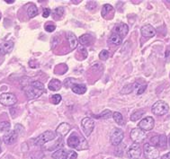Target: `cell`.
<instances>
[{
    "mask_svg": "<svg viewBox=\"0 0 170 159\" xmlns=\"http://www.w3.org/2000/svg\"><path fill=\"white\" fill-rule=\"evenodd\" d=\"M23 92L29 99H35L44 92V85L40 81H32L23 86Z\"/></svg>",
    "mask_w": 170,
    "mask_h": 159,
    "instance_id": "1",
    "label": "cell"
},
{
    "mask_svg": "<svg viewBox=\"0 0 170 159\" xmlns=\"http://www.w3.org/2000/svg\"><path fill=\"white\" fill-rule=\"evenodd\" d=\"M68 145L71 149L85 150L88 149V143L85 138L78 132H73L68 139Z\"/></svg>",
    "mask_w": 170,
    "mask_h": 159,
    "instance_id": "2",
    "label": "cell"
},
{
    "mask_svg": "<svg viewBox=\"0 0 170 159\" xmlns=\"http://www.w3.org/2000/svg\"><path fill=\"white\" fill-rule=\"evenodd\" d=\"M151 111H152V112L155 115L162 116V115H165V114H167L168 112L169 106H168V104L166 102L159 100V101L156 102L153 104V106L151 108Z\"/></svg>",
    "mask_w": 170,
    "mask_h": 159,
    "instance_id": "3",
    "label": "cell"
},
{
    "mask_svg": "<svg viewBox=\"0 0 170 159\" xmlns=\"http://www.w3.org/2000/svg\"><path fill=\"white\" fill-rule=\"evenodd\" d=\"M55 139V133L52 132L51 130H47L45 132H43L42 134H40V136H38L36 139H34V145L35 146H42L44 144H46L47 142H49L50 140Z\"/></svg>",
    "mask_w": 170,
    "mask_h": 159,
    "instance_id": "4",
    "label": "cell"
},
{
    "mask_svg": "<svg viewBox=\"0 0 170 159\" xmlns=\"http://www.w3.org/2000/svg\"><path fill=\"white\" fill-rule=\"evenodd\" d=\"M123 138H124V133L121 129L115 128V129H113L112 130L110 135V140L112 145H113L114 147L119 146L121 143Z\"/></svg>",
    "mask_w": 170,
    "mask_h": 159,
    "instance_id": "5",
    "label": "cell"
},
{
    "mask_svg": "<svg viewBox=\"0 0 170 159\" xmlns=\"http://www.w3.org/2000/svg\"><path fill=\"white\" fill-rule=\"evenodd\" d=\"M17 99L14 94L11 93H4L0 94V103L4 106H13L16 103Z\"/></svg>",
    "mask_w": 170,
    "mask_h": 159,
    "instance_id": "6",
    "label": "cell"
},
{
    "mask_svg": "<svg viewBox=\"0 0 170 159\" xmlns=\"http://www.w3.org/2000/svg\"><path fill=\"white\" fill-rule=\"evenodd\" d=\"M143 151L144 156L147 159H157L159 157V151L158 150V149L148 143L144 145Z\"/></svg>",
    "mask_w": 170,
    "mask_h": 159,
    "instance_id": "7",
    "label": "cell"
},
{
    "mask_svg": "<svg viewBox=\"0 0 170 159\" xmlns=\"http://www.w3.org/2000/svg\"><path fill=\"white\" fill-rule=\"evenodd\" d=\"M81 126H82V129H83L85 135L87 137H88V136H90L91 133L93 132V130L95 129V121L91 118H85L81 121Z\"/></svg>",
    "mask_w": 170,
    "mask_h": 159,
    "instance_id": "8",
    "label": "cell"
},
{
    "mask_svg": "<svg viewBox=\"0 0 170 159\" xmlns=\"http://www.w3.org/2000/svg\"><path fill=\"white\" fill-rule=\"evenodd\" d=\"M130 136L134 143H140L146 138V132L140 128H135L131 129Z\"/></svg>",
    "mask_w": 170,
    "mask_h": 159,
    "instance_id": "9",
    "label": "cell"
},
{
    "mask_svg": "<svg viewBox=\"0 0 170 159\" xmlns=\"http://www.w3.org/2000/svg\"><path fill=\"white\" fill-rule=\"evenodd\" d=\"M154 125H155L154 119L152 117H150V116L141 119L140 121V123H139L140 129L144 130V131H150V130H151L154 128Z\"/></svg>",
    "mask_w": 170,
    "mask_h": 159,
    "instance_id": "10",
    "label": "cell"
},
{
    "mask_svg": "<svg viewBox=\"0 0 170 159\" xmlns=\"http://www.w3.org/2000/svg\"><path fill=\"white\" fill-rule=\"evenodd\" d=\"M128 157L130 158L137 159L141 156V149H140V145L138 143H133L128 149Z\"/></svg>",
    "mask_w": 170,
    "mask_h": 159,
    "instance_id": "11",
    "label": "cell"
},
{
    "mask_svg": "<svg viewBox=\"0 0 170 159\" xmlns=\"http://www.w3.org/2000/svg\"><path fill=\"white\" fill-rule=\"evenodd\" d=\"M17 138H18V134L15 130H9L7 133L4 135L3 141L7 145H12L16 142Z\"/></svg>",
    "mask_w": 170,
    "mask_h": 159,
    "instance_id": "12",
    "label": "cell"
},
{
    "mask_svg": "<svg viewBox=\"0 0 170 159\" xmlns=\"http://www.w3.org/2000/svg\"><path fill=\"white\" fill-rule=\"evenodd\" d=\"M140 31H141V35L143 37H147V38H151V37H154L156 35V29L150 24H146V25L142 26L140 29Z\"/></svg>",
    "mask_w": 170,
    "mask_h": 159,
    "instance_id": "13",
    "label": "cell"
},
{
    "mask_svg": "<svg viewBox=\"0 0 170 159\" xmlns=\"http://www.w3.org/2000/svg\"><path fill=\"white\" fill-rule=\"evenodd\" d=\"M128 31H129V27H128V25L125 24V23L117 24V25L114 27L113 31V32L117 33L118 35H120L121 38H124V37L127 35Z\"/></svg>",
    "mask_w": 170,
    "mask_h": 159,
    "instance_id": "14",
    "label": "cell"
},
{
    "mask_svg": "<svg viewBox=\"0 0 170 159\" xmlns=\"http://www.w3.org/2000/svg\"><path fill=\"white\" fill-rule=\"evenodd\" d=\"M14 49V42L13 41H6L3 44L0 45V54L1 55H5L7 53H10L11 51Z\"/></svg>",
    "mask_w": 170,
    "mask_h": 159,
    "instance_id": "15",
    "label": "cell"
},
{
    "mask_svg": "<svg viewBox=\"0 0 170 159\" xmlns=\"http://www.w3.org/2000/svg\"><path fill=\"white\" fill-rule=\"evenodd\" d=\"M67 40L69 41V44H70V47L71 50H75L77 47H78V44H79V40L77 38V36L71 32V31H69L67 33Z\"/></svg>",
    "mask_w": 170,
    "mask_h": 159,
    "instance_id": "16",
    "label": "cell"
},
{
    "mask_svg": "<svg viewBox=\"0 0 170 159\" xmlns=\"http://www.w3.org/2000/svg\"><path fill=\"white\" fill-rule=\"evenodd\" d=\"M122 39L123 38H121L120 35H118L117 33L112 32L111 36L108 39V44L112 45V46H119L122 42Z\"/></svg>",
    "mask_w": 170,
    "mask_h": 159,
    "instance_id": "17",
    "label": "cell"
},
{
    "mask_svg": "<svg viewBox=\"0 0 170 159\" xmlns=\"http://www.w3.org/2000/svg\"><path fill=\"white\" fill-rule=\"evenodd\" d=\"M70 129L71 128H70V125L69 123L63 122V123H61L60 126L57 128L56 132H57V134H59L60 136H65V135H67L70 132Z\"/></svg>",
    "mask_w": 170,
    "mask_h": 159,
    "instance_id": "18",
    "label": "cell"
},
{
    "mask_svg": "<svg viewBox=\"0 0 170 159\" xmlns=\"http://www.w3.org/2000/svg\"><path fill=\"white\" fill-rule=\"evenodd\" d=\"M72 91L75 94H84L87 92V87L85 85H79V84H75L72 87H71Z\"/></svg>",
    "mask_w": 170,
    "mask_h": 159,
    "instance_id": "19",
    "label": "cell"
},
{
    "mask_svg": "<svg viewBox=\"0 0 170 159\" xmlns=\"http://www.w3.org/2000/svg\"><path fill=\"white\" fill-rule=\"evenodd\" d=\"M92 41H93V37L91 36L90 34H87V33H86V34H83V35H81L79 37V42L82 44V45H90L91 43H92Z\"/></svg>",
    "mask_w": 170,
    "mask_h": 159,
    "instance_id": "20",
    "label": "cell"
},
{
    "mask_svg": "<svg viewBox=\"0 0 170 159\" xmlns=\"http://www.w3.org/2000/svg\"><path fill=\"white\" fill-rule=\"evenodd\" d=\"M61 87V82L58 79H51L49 83V89L51 91H58Z\"/></svg>",
    "mask_w": 170,
    "mask_h": 159,
    "instance_id": "21",
    "label": "cell"
},
{
    "mask_svg": "<svg viewBox=\"0 0 170 159\" xmlns=\"http://www.w3.org/2000/svg\"><path fill=\"white\" fill-rule=\"evenodd\" d=\"M66 157H67V151L64 149H59L52 154L53 159H66Z\"/></svg>",
    "mask_w": 170,
    "mask_h": 159,
    "instance_id": "22",
    "label": "cell"
},
{
    "mask_svg": "<svg viewBox=\"0 0 170 159\" xmlns=\"http://www.w3.org/2000/svg\"><path fill=\"white\" fill-rule=\"evenodd\" d=\"M27 15L30 18H32V17H34L38 15V9L35 6V5H33V4L29 5V6L27 8Z\"/></svg>",
    "mask_w": 170,
    "mask_h": 159,
    "instance_id": "23",
    "label": "cell"
},
{
    "mask_svg": "<svg viewBox=\"0 0 170 159\" xmlns=\"http://www.w3.org/2000/svg\"><path fill=\"white\" fill-rule=\"evenodd\" d=\"M113 7L109 4H106V5H104L102 11H101V15L103 17H105L107 16V15H109L110 13H113Z\"/></svg>",
    "mask_w": 170,
    "mask_h": 159,
    "instance_id": "24",
    "label": "cell"
},
{
    "mask_svg": "<svg viewBox=\"0 0 170 159\" xmlns=\"http://www.w3.org/2000/svg\"><path fill=\"white\" fill-rule=\"evenodd\" d=\"M113 117L114 121H115L117 124H119V125H124L125 121H124V119H123L122 115L121 114L120 112H117V111L113 112Z\"/></svg>",
    "mask_w": 170,
    "mask_h": 159,
    "instance_id": "25",
    "label": "cell"
},
{
    "mask_svg": "<svg viewBox=\"0 0 170 159\" xmlns=\"http://www.w3.org/2000/svg\"><path fill=\"white\" fill-rule=\"evenodd\" d=\"M145 113L144 111L142 110H140V111H136L135 112H133L131 115H130V119L132 121H136V120H139V119L143 116V114Z\"/></svg>",
    "mask_w": 170,
    "mask_h": 159,
    "instance_id": "26",
    "label": "cell"
},
{
    "mask_svg": "<svg viewBox=\"0 0 170 159\" xmlns=\"http://www.w3.org/2000/svg\"><path fill=\"white\" fill-rule=\"evenodd\" d=\"M64 8L63 7H57L55 10L53 11V13H52V15H53V17L54 18H60V17H62L63 16V15H64Z\"/></svg>",
    "mask_w": 170,
    "mask_h": 159,
    "instance_id": "27",
    "label": "cell"
},
{
    "mask_svg": "<svg viewBox=\"0 0 170 159\" xmlns=\"http://www.w3.org/2000/svg\"><path fill=\"white\" fill-rule=\"evenodd\" d=\"M11 125L8 121H2L0 122V131L1 132H8L10 130Z\"/></svg>",
    "mask_w": 170,
    "mask_h": 159,
    "instance_id": "28",
    "label": "cell"
},
{
    "mask_svg": "<svg viewBox=\"0 0 170 159\" xmlns=\"http://www.w3.org/2000/svg\"><path fill=\"white\" fill-rule=\"evenodd\" d=\"M134 87V84L132 85V84H130V85H127V86H125L121 91V94H130L131 93L132 91H133V88Z\"/></svg>",
    "mask_w": 170,
    "mask_h": 159,
    "instance_id": "29",
    "label": "cell"
},
{
    "mask_svg": "<svg viewBox=\"0 0 170 159\" xmlns=\"http://www.w3.org/2000/svg\"><path fill=\"white\" fill-rule=\"evenodd\" d=\"M112 115H113V113H112V111H111L110 110H104L100 115H97L96 117L101 118V119H108V118H110Z\"/></svg>",
    "mask_w": 170,
    "mask_h": 159,
    "instance_id": "30",
    "label": "cell"
},
{
    "mask_svg": "<svg viewBox=\"0 0 170 159\" xmlns=\"http://www.w3.org/2000/svg\"><path fill=\"white\" fill-rule=\"evenodd\" d=\"M167 142H168V139H167L166 135H160L159 147H161V148H163V149H164V148H166V146H167Z\"/></svg>",
    "mask_w": 170,
    "mask_h": 159,
    "instance_id": "31",
    "label": "cell"
},
{
    "mask_svg": "<svg viewBox=\"0 0 170 159\" xmlns=\"http://www.w3.org/2000/svg\"><path fill=\"white\" fill-rule=\"evenodd\" d=\"M110 54H109V51L106 50H103L99 54V58L101 60H107V59L109 58Z\"/></svg>",
    "mask_w": 170,
    "mask_h": 159,
    "instance_id": "32",
    "label": "cell"
},
{
    "mask_svg": "<svg viewBox=\"0 0 170 159\" xmlns=\"http://www.w3.org/2000/svg\"><path fill=\"white\" fill-rule=\"evenodd\" d=\"M44 29H45L46 31H48V32H52V31H55L56 26H55L52 23H47L45 24V26H44Z\"/></svg>",
    "mask_w": 170,
    "mask_h": 159,
    "instance_id": "33",
    "label": "cell"
},
{
    "mask_svg": "<svg viewBox=\"0 0 170 159\" xmlns=\"http://www.w3.org/2000/svg\"><path fill=\"white\" fill-rule=\"evenodd\" d=\"M134 86H136V89H137V94H141L142 93H144L145 89L147 88V85L140 86V85H138V84H134Z\"/></svg>",
    "mask_w": 170,
    "mask_h": 159,
    "instance_id": "34",
    "label": "cell"
},
{
    "mask_svg": "<svg viewBox=\"0 0 170 159\" xmlns=\"http://www.w3.org/2000/svg\"><path fill=\"white\" fill-rule=\"evenodd\" d=\"M150 143H151V146L153 147H158L159 144V136H155V137H152L150 139Z\"/></svg>",
    "mask_w": 170,
    "mask_h": 159,
    "instance_id": "35",
    "label": "cell"
},
{
    "mask_svg": "<svg viewBox=\"0 0 170 159\" xmlns=\"http://www.w3.org/2000/svg\"><path fill=\"white\" fill-rule=\"evenodd\" d=\"M78 157V154L73 151V150H70V151H67V157L66 159H77Z\"/></svg>",
    "mask_w": 170,
    "mask_h": 159,
    "instance_id": "36",
    "label": "cell"
},
{
    "mask_svg": "<svg viewBox=\"0 0 170 159\" xmlns=\"http://www.w3.org/2000/svg\"><path fill=\"white\" fill-rule=\"evenodd\" d=\"M51 103H54V104H58V103H60V101H61V96H60V94H54V95H52L51 96Z\"/></svg>",
    "mask_w": 170,
    "mask_h": 159,
    "instance_id": "37",
    "label": "cell"
},
{
    "mask_svg": "<svg viewBox=\"0 0 170 159\" xmlns=\"http://www.w3.org/2000/svg\"><path fill=\"white\" fill-rule=\"evenodd\" d=\"M72 81H74V78H67V79L65 80L64 85H65V86L67 88H70V87L71 88L76 84V82H72Z\"/></svg>",
    "mask_w": 170,
    "mask_h": 159,
    "instance_id": "38",
    "label": "cell"
},
{
    "mask_svg": "<svg viewBox=\"0 0 170 159\" xmlns=\"http://www.w3.org/2000/svg\"><path fill=\"white\" fill-rule=\"evenodd\" d=\"M86 6H87V8L88 10H93V9H95L96 7V3L94 2V1H89V2H87Z\"/></svg>",
    "mask_w": 170,
    "mask_h": 159,
    "instance_id": "39",
    "label": "cell"
},
{
    "mask_svg": "<svg viewBox=\"0 0 170 159\" xmlns=\"http://www.w3.org/2000/svg\"><path fill=\"white\" fill-rule=\"evenodd\" d=\"M50 15V10L49 8H45L43 12H42V16L44 17V18H47V17H49V15Z\"/></svg>",
    "mask_w": 170,
    "mask_h": 159,
    "instance_id": "40",
    "label": "cell"
},
{
    "mask_svg": "<svg viewBox=\"0 0 170 159\" xmlns=\"http://www.w3.org/2000/svg\"><path fill=\"white\" fill-rule=\"evenodd\" d=\"M79 50L81 51V53L84 55V58H87V51L86 50V48H85V47H80Z\"/></svg>",
    "mask_w": 170,
    "mask_h": 159,
    "instance_id": "41",
    "label": "cell"
},
{
    "mask_svg": "<svg viewBox=\"0 0 170 159\" xmlns=\"http://www.w3.org/2000/svg\"><path fill=\"white\" fill-rule=\"evenodd\" d=\"M6 3H8V4H12V3H14V1H13V0H12V1H6Z\"/></svg>",
    "mask_w": 170,
    "mask_h": 159,
    "instance_id": "42",
    "label": "cell"
},
{
    "mask_svg": "<svg viewBox=\"0 0 170 159\" xmlns=\"http://www.w3.org/2000/svg\"><path fill=\"white\" fill-rule=\"evenodd\" d=\"M168 146H169V148H170V136H169V138H168Z\"/></svg>",
    "mask_w": 170,
    "mask_h": 159,
    "instance_id": "43",
    "label": "cell"
},
{
    "mask_svg": "<svg viewBox=\"0 0 170 159\" xmlns=\"http://www.w3.org/2000/svg\"><path fill=\"white\" fill-rule=\"evenodd\" d=\"M0 19H1V14H0Z\"/></svg>",
    "mask_w": 170,
    "mask_h": 159,
    "instance_id": "44",
    "label": "cell"
},
{
    "mask_svg": "<svg viewBox=\"0 0 170 159\" xmlns=\"http://www.w3.org/2000/svg\"><path fill=\"white\" fill-rule=\"evenodd\" d=\"M0 153H1V148H0Z\"/></svg>",
    "mask_w": 170,
    "mask_h": 159,
    "instance_id": "45",
    "label": "cell"
},
{
    "mask_svg": "<svg viewBox=\"0 0 170 159\" xmlns=\"http://www.w3.org/2000/svg\"><path fill=\"white\" fill-rule=\"evenodd\" d=\"M0 144H1V140H0Z\"/></svg>",
    "mask_w": 170,
    "mask_h": 159,
    "instance_id": "46",
    "label": "cell"
}]
</instances>
